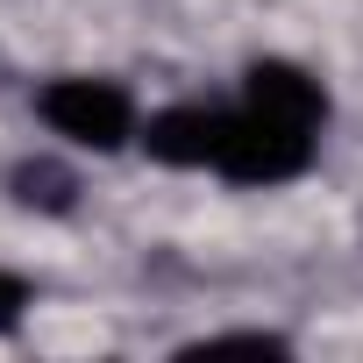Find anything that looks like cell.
<instances>
[{
  "label": "cell",
  "instance_id": "8992f818",
  "mask_svg": "<svg viewBox=\"0 0 363 363\" xmlns=\"http://www.w3.org/2000/svg\"><path fill=\"white\" fill-rule=\"evenodd\" d=\"M22 306H29V285H22L15 271H0V335H8V328L22 320Z\"/></svg>",
  "mask_w": 363,
  "mask_h": 363
},
{
  "label": "cell",
  "instance_id": "7a4b0ae2",
  "mask_svg": "<svg viewBox=\"0 0 363 363\" xmlns=\"http://www.w3.org/2000/svg\"><path fill=\"white\" fill-rule=\"evenodd\" d=\"M43 121L79 150H121L135 135V107L114 79H57L43 86Z\"/></svg>",
  "mask_w": 363,
  "mask_h": 363
},
{
  "label": "cell",
  "instance_id": "6da1fadb",
  "mask_svg": "<svg viewBox=\"0 0 363 363\" xmlns=\"http://www.w3.org/2000/svg\"><path fill=\"white\" fill-rule=\"evenodd\" d=\"M313 164V128H292L278 114H228V135H221V157L214 171H228L235 186H285V178H299Z\"/></svg>",
  "mask_w": 363,
  "mask_h": 363
},
{
  "label": "cell",
  "instance_id": "277c9868",
  "mask_svg": "<svg viewBox=\"0 0 363 363\" xmlns=\"http://www.w3.org/2000/svg\"><path fill=\"white\" fill-rule=\"evenodd\" d=\"M221 135H228V114H214V107H164V114H150V128H143V150L157 157V164H214L221 157Z\"/></svg>",
  "mask_w": 363,
  "mask_h": 363
},
{
  "label": "cell",
  "instance_id": "3957f363",
  "mask_svg": "<svg viewBox=\"0 0 363 363\" xmlns=\"http://www.w3.org/2000/svg\"><path fill=\"white\" fill-rule=\"evenodd\" d=\"M242 93H250L242 107L278 114V121H292V128H320V121H328V93H320V79H306V72L285 65V57L250 65V86H242Z\"/></svg>",
  "mask_w": 363,
  "mask_h": 363
},
{
  "label": "cell",
  "instance_id": "5b68a950",
  "mask_svg": "<svg viewBox=\"0 0 363 363\" xmlns=\"http://www.w3.org/2000/svg\"><path fill=\"white\" fill-rule=\"evenodd\" d=\"M15 200L22 207H36V214H72V200H79V178L65 171V164H50V157H29V164H15Z\"/></svg>",
  "mask_w": 363,
  "mask_h": 363
}]
</instances>
